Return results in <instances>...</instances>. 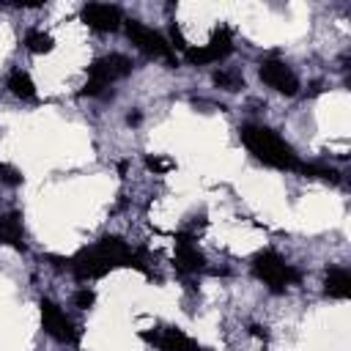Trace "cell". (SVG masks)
I'll use <instances>...</instances> for the list:
<instances>
[{
  "label": "cell",
  "mask_w": 351,
  "mask_h": 351,
  "mask_svg": "<svg viewBox=\"0 0 351 351\" xmlns=\"http://www.w3.org/2000/svg\"><path fill=\"white\" fill-rule=\"evenodd\" d=\"M129 258H132V250L123 239L104 236L99 244L69 258L66 266L71 269V274L77 280H96V277H104L107 271H112L118 266H129Z\"/></svg>",
  "instance_id": "obj_1"
},
{
  "label": "cell",
  "mask_w": 351,
  "mask_h": 351,
  "mask_svg": "<svg viewBox=\"0 0 351 351\" xmlns=\"http://www.w3.org/2000/svg\"><path fill=\"white\" fill-rule=\"evenodd\" d=\"M241 143L258 162H263L269 167H277V170H299L302 167L293 148L269 126H258V123L241 126Z\"/></svg>",
  "instance_id": "obj_2"
},
{
  "label": "cell",
  "mask_w": 351,
  "mask_h": 351,
  "mask_svg": "<svg viewBox=\"0 0 351 351\" xmlns=\"http://www.w3.org/2000/svg\"><path fill=\"white\" fill-rule=\"evenodd\" d=\"M252 274L258 280H263L274 293H280V291H285V285H296L302 280V271L293 269V266H288L271 250H263V252H258L252 258Z\"/></svg>",
  "instance_id": "obj_3"
},
{
  "label": "cell",
  "mask_w": 351,
  "mask_h": 351,
  "mask_svg": "<svg viewBox=\"0 0 351 351\" xmlns=\"http://www.w3.org/2000/svg\"><path fill=\"white\" fill-rule=\"evenodd\" d=\"M129 71H132V60L126 55H121V52L104 55V58H99L88 66V82H85L82 93L85 96H99V93H104V88L110 82L126 77Z\"/></svg>",
  "instance_id": "obj_4"
},
{
  "label": "cell",
  "mask_w": 351,
  "mask_h": 351,
  "mask_svg": "<svg viewBox=\"0 0 351 351\" xmlns=\"http://www.w3.org/2000/svg\"><path fill=\"white\" fill-rule=\"evenodd\" d=\"M38 310H41V326H44V332H47L52 340L66 343V346H74V343L80 340V332H77L74 321H71L52 299H41V302H38Z\"/></svg>",
  "instance_id": "obj_5"
},
{
  "label": "cell",
  "mask_w": 351,
  "mask_h": 351,
  "mask_svg": "<svg viewBox=\"0 0 351 351\" xmlns=\"http://www.w3.org/2000/svg\"><path fill=\"white\" fill-rule=\"evenodd\" d=\"M126 36H129V41H132L140 52H145V55H151V58H165V60L173 63V47L165 41L162 33L145 27V25L137 22V19H126Z\"/></svg>",
  "instance_id": "obj_6"
},
{
  "label": "cell",
  "mask_w": 351,
  "mask_h": 351,
  "mask_svg": "<svg viewBox=\"0 0 351 351\" xmlns=\"http://www.w3.org/2000/svg\"><path fill=\"white\" fill-rule=\"evenodd\" d=\"M258 74H261V80H263L269 88H274L277 93H285V96H296V93H299V77L293 74V69H291L285 60L269 58V60L261 63Z\"/></svg>",
  "instance_id": "obj_7"
},
{
  "label": "cell",
  "mask_w": 351,
  "mask_h": 351,
  "mask_svg": "<svg viewBox=\"0 0 351 351\" xmlns=\"http://www.w3.org/2000/svg\"><path fill=\"white\" fill-rule=\"evenodd\" d=\"M230 49H233L230 30L219 27V30H214V36H211V41L206 47H186V60L195 63V66H206V63H217V60L228 58Z\"/></svg>",
  "instance_id": "obj_8"
},
{
  "label": "cell",
  "mask_w": 351,
  "mask_h": 351,
  "mask_svg": "<svg viewBox=\"0 0 351 351\" xmlns=\"http://www.w3.org/2000/svg\"><path fill=\"white\" fill-rule=\"evenodd\" d=\"M140 337H143L145 343L156 346L159 351H197V348H200L192 337H186V335H184L181 329H176V326L143 329V332H140Z\"/></svg>",
  "instance_id": "obj_9"
},
{
  "label": "cell",
  "mask_w": 351,
  "mask_h": 351,
  "mask_svg": "<svg viewBox=\"0 0 351 351\" xmlns=\"http://www.w3.org/2000/svg\"><path fill=\"white\" fill-rule=\"evenodd\" d=\"M80 19H82L90 30H99V33L118 30L121 22H123L121 8H118V5H107V3H88V5H82Z\"/></svg>",
  "instance_id": "obj_10"
},
{
  "label": "cell",
  "mask_w": 351,
  "mask_h": 351,
  "mask_svg": "<svg viewBox=\"0 0 351 351\" xmlns=\"http://www.w3.org/2000/svg\"><path fill=\"white\" fill-rule=\"evenodd\" d=\"M173 266H176L181 274H189V271L203 269V252L192 244V236H189V233H178V236H176Z\"/></svg>",
  "instance_id": "obj_11"
},
{
  "label": "cell",
  "mask_w": 351,
  "mask_h": 351,
  "mask_svg": "<svg viewBox=\"0 0 351 351\" xmlns=\"http://www.w3.org/2000/svg\"><path fill=\"white\" fill-rule=\"evenodd\" d=\"M25 228H22V214L8 211L0 214V244H8L14 250H25Z\"/></svg>",
  "instance_id": "obj_12"
},
{
  "label": "cell",
  "mask_w": 351,
  "mask_h": 351,
  "mask_svg": "<svg viewBox=\"0 0 351 351\" xmlns=\"http://www.w3.org/2000/svg\"><path fill=\"white\" fill-rule=\"evenodd\" d=\"M324 291L332 299H348L351 296V274L346 269H329L324 280Z\"/></svg>",
  "instance_id": "obj_13"
},
{
  "label": "cell",
  "mask_w": 351,
  "mask_h": 351,
  "mask_svg": "<svg viewBox=\"0 0 351 351\" xmlns=\"http://www.w3.org/2000/svg\"><path fill=\"white\" fill-rule=\"evenodd\" d=\"M8 90H11L16 99H33V96H36V85H33V80H30L25 71H14V74L8 77Z\"/></svg>",
  "instance_id": "obj_14"
},
{
  "label": "cell",
  "mask_w": 351,
  "mask_h": 351,
  "mask_svg": "<svg viewBox=\"0 0 351 351\" xmlns=\"http://www.w3.org/2000/svg\"><path fill=\"white\" fill-rule=\"evenodd\" d=\"M25 47H27L30 52H36V55L49 52V49H52V36L41 33V30H27V36H25Z\"/></svg>",
  "instance_id": "obj_15"
},
{
  "label": "cell",
  "mask_w": 351,
  "mask_h": 351,
  "mask_svg": "<svg viewBox=\"0 0 351 351\" xmlns=\"http://www.w3.org/2000/svg\"><path fill=\"white\" fill-rule=\"evenodd\" d=\"M214 82H217L219 88H225V90H239V88H244V80L236 77V74H228V71H217V74H214Z\"/></svg>",
  "instance_id": "obj_16"
},
{
  "label": "cell",
  "mask_w": 351,
  "mask_h": 351,
  "mask_svg": "<svg viewBox=\"0 0 351 351\" xmlns=\"http://www.w3.org/2000/svg\"><path fill=\"white\" fill-rule=\"evenodd\" d=\"M145 167L154 170V173H167V170H173V159H167V156H145Z\"/></svg>",
  "instance_id": "obj_17"
},
{
  "label": "cell",
  "mask_w": 351,
  "mask_h": 351,
  "mask_svg": "<svg viewBox=\"0 0 351 351\" xmlns=\"http://www.w3.org/2000/svg\"><path fill=\"white\" fill-rule=\"evenodd\" d=\"M0 184H5V186H16V184H22V176H19L11 165H3V162H0Z\"/></svg>",
  "instance_id": "obj_18"
},
{
  "label": "cell",
  "mask_w": 351,
  "mask_h": 351,
  "mask_svg": "<svg viewBox=\"0 0 351 351\" xmlns=\"http://www.w3.org/2000/svg\"><path fill=\"white\" fill-rule=\"evenodd\" d=\"M93 302H96V293H93L90 288H82V291H77V293H74V304H77L80 310L93 307Z\"/></svg>",
  "instance_id": "obj_19"
},
{
  "label": "cell",
  "mask_w": 351,
  "mask_h": 351,
  "mask_svg": "<svg viewBox=\"0 0 351 351\" xmlns=\"http://www.w3.org/2000/svg\"><path fill=\"white\" fill-rule=\"evenodd\" d=\"M170 38H173V44H170V47H178V49H184V52H186V41H184V33H181V27H178L176 22L170 25Z\"/></svg>",
  "instance_id": "obj_20"
},
{
  "label": "cell",
  "mask_w": 351,
  "mask_h": 351,
  "mask_svg": "<svg viewBox=\"0 0 351 351\" xmlns=\"http://www.w3.org/2000/svg\"><path fill=\"white\" fill-rule=\"evenodd\" d=\"M197 351H208V348H197Z\"/></svg>",
  "instance_id": "obj_21"
}]
</instances>
